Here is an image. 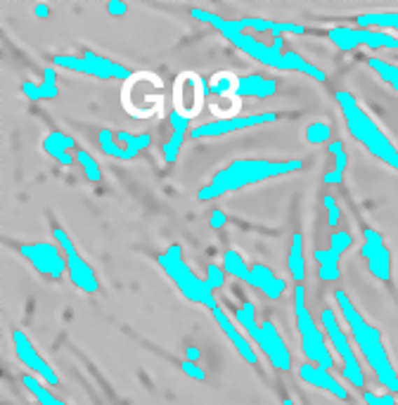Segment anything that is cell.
Segmentation results:
<instances>
[{
    "instance_id": "obj_41",
    "label": "cell",
    "mask_w": 398,
    "mask_h": 405,
    "mask_svg": "<svg viewBox=\"0 0 398 405\" xmlns=\"http://www.w3.org/2000/svg\"><path fill=\"white\" fill-rule=\"evenodd\" d=\"M107 12H109V15H114V17H124L126 12H128V5L119 3V0H112V3L107 5Z\"/></svg>"
},
{
    "instance_id": "obj_4",
    "label": "cell",
    "mask_w": 398,
    "mask_h": 405,
    "mask_svg": "<svg viewBox=\"0 0 398 405\" xmlns=\"http://www.w3.org/2000/svg\"><path fill=\"white\" fill-rule=\"evenodd\" d=\"M223 38H228L232 45H235L237 50H242L247 57H252L261 64H266L268 69L299 71V73H304V76H311L318 83L327 81V73L322 69H318V66H313L311 62H306L301 55H297L292 50H285V52L273 50V45H266V43L259 41L254 34H249V31H228V34H223Z\"/></svg>"
},
{
    "instance_id": "obj_48",
    "label": "cell",
    "mask_w": 398,
    "mask_h": 405,
    "mask_svg": "<svg viewBox=\"0 0 398 405\" xmlns=\"http://www.w3.org/2000/svg\"><path fill=\"white\" fill-rule=\"evenodd\" d=\"M396 34H398V31H396Z\"/></svg>"
},
{
    "instance_id": "obj_22",
    "label": "cell",
    "mask_w": 398,
    "mask_h": 405,
    "mask_svg": "<svg viewBox=\"0 0 398 405\" xmlns=\"http://www.w3.org/2000/svg\"><path fill=\"white\" fill-rule=\"evenodd\" d=\"M73 138L69 135H64L62 131H52L45 135V140H43V150L48 152L52 159H57L62 166H71L73 164V157L69 155V150H73Z\"/></svg>"
},
{
    "instance_id": "obj_3",
    "label": "cell",
    "mask_w": 398,
    "mask_h": 405,
    "mask_svg": "<svg viewBox=\"0 0 398 405\" xmlns=\"http://www.w3.org/2000/svg\"><path fill=\"white\" fill-rule=\"evenodd\" d=\"M334 100L341 107L348 133H351L372 157H377L379 162H384L387 166L398 171V150L387 135H384L382 128L370 119V114L356 102V97L346 93V90H339V93L334 95Z\"/></svg>"
},
{
    "instance_id": "obj_23",
    "label": "cell",
    "mask_w": 398,
    "mask_h": 405,
    "mask_svg": "<svg viewBox=\"0 0 398 405\" xmlns=\"http://www.w3.org/2000/svg\"><path fill=\"white\" fill-rule=\"evenodd\" d=\"M223 270H225V275H230V278H235L240 282H247L249 287H254L252 266H247V261L242 259L240 251H235V249L223 251Z\"/></svg>"
},
{
    "instance_id": "obj_39",
    "label": "cell",
    "mask_w": 398,
    "mask_h": 405,
    "mask_svg": "<svg viewBox=\"0 0 398 405\" xmlns=\"http://www.w3.org/2000/svg\"><path fill=\"white\" fill-rule=\"evenodd\" d=\"M180 370L187 374V377H192V379H197V382H204L206 379V374L201 367H197L192 363V360H180Z\"/></svg>"
},
{
    "instance_id": "obj_34",
    "label": "cell",
    "mask_w": 398,
    "mask_h": 405,
    "mask_svg": "<svg viewBox=\"0 0 398 405\" xmlns=\"http://www.w3.org/2000/svg\"><path fill=\"white\" fill-rule=\"evenodd\" d=\"M351 247H353V235L348 230H334L332 235H329V249H332L336 256L346 254Z\"/></svg>"
},
{
    "instance_id": "obj_1",
    "label": "cell",
    "mask_w": 398,
    "mask_h": 405,
    "mask_svg": "<svg viewBox=\"0 0 398 405\" xmlns=\"http://www.w3.org/2000/svg\"><path fill=\"white\" fill-rule=\"evenodd\" d=\"M334 301L339 304L341 315H344V322L348 325V329H351L353 341H356L358 351L363 353V358L367 360L370 370L375 372L379 384H382L389 394H398V374L394 370V365H391V358L387 353V346H384L379 329L372 327V325L360 315L344 290H334Z\"/></svg>"
},
{
    "instance_id": "obj_7",
    "label": "cell",
    "mask_w": 398,
    "mask_h": 405,
    "mask_svg": "<svg viewBox=\"0 0 398 405\" xmlns=\"http://www.w3.org/2000/svg\"><path fill=\"white\" fill-rule=\"evenodd\" d=\"M320 320H322V329H325V336L329 341V348H332L336 358L341 360V377H344L353 389L365 391V374H363V370H360V363H358L356 353H353V348H351V341H348V336L344 334V329H341L334 311L325 308L320 315Z\"/></svg>"
},
{
    "instance_id": "obj_42",
    "label": "cell",
    "mask_w": 398,
    "mask_h": 405,
    "mask_svg": "<svg viewBox=\"0 0 398 405\" xmlns=\"http://www.w3.org/2000/svg\"><path fill=\"white\" fill-rule=\"evenodd\" d=\"M22 93L29 97V100H41V95H38V85L31 83V81H24L22 83Z\"/></svg>"
},
{
    "instance_id": "obj_36",
    "label": "cell",
    "mask_w": 398,
    "mask_h": 405,
    "mask_svg": "<svg viewBox=\"0 0 398 405\" xmlns=\"http://www.w3.org/2000/svg\"><path fill=\"white\" fill-rule=\"evenodd\" d=\"M322 204H325V208H327V225L329 228H336V225H339V216H341L336 199L329 197V194H325V197H322Z\"/></svg>"
},
{
    "instance_id": "obj_6",
    "label": "cell",
    "mask_w": 398,
    "mask_h": 405,
    "mask_svg": "<svg viewBox=\"0 0 398 405\" xmlns=\"http://www.w3.org/2000/svg\"><path fill=\"white\" fill-rule=\"evenodd\" d=\"M294 318H297V332L299 339H301V351L308 358V363L329 372L334 367V351L329 348L327 336L322 334V329L318 327L308 306H306L304 285L294 287Z\"/></svg>"
},
{
    "instance_id": "obj_24",
    "label": "cell",
    "mask_w": 398,
    "mask_h": 405,
    "mask_svg": "<svg viewBox=\"0 0 398 405\" xmlns=\"http://www.w3.org/2000/svg\"><path fill=\"white\" fill-rule=\"evenodd\" d=\"M313 259L318 263V278L322 282H336L339 280V259L341 256H336L332 249H315L313 251Z\"/></svg>"
},
{
    "instance_id": "obj_47",
    "label": "cell",
    "mask_w": 398,
    "mask_h": 405,
    "mask_svg": "<svg viewBox=\"0 0 398 405\" xmlns=\"http://www.w3.org/2000/svg\"><path fill=\"white\" fill-rule=\"evenodd\" d=\"M283 405H294V401H292V398H285V401H283Z\"/></svg>"
},
{
    "instance_id": "obj_29",
    "label": "cell",
    "mask_w": 398,
    "mask_h": 405,
    "mask_svg": "<svg viewBox=\"0 0 398 405\" xmlns=\"http://www.w3.org/2000/svg\"><path fill=\"white\" fill-rule=\"evenodd\" d=\"M304 138L308 145H329L332 143V126L325 124V121H313L306 128Z\"/></svg>"
},
{
    "instance_id": "obj_44",
    "label": "cell",
    "mask_w": 398,
    "mask_h": 405,
    "mask_svg": "<svg viewBox=\"0 0 398 405\" xmlns=\"http://www.w3.org/2000/svg\"><path fill=\"white\" fill-rule=\"evenodd\" d=\"M34 15L38 17V20H48V17H50V8H48V5H36Z\"/></svg>"
},
{
    "instance_id": "obj_46",
    "label": "cell",
    "mask_w": 398,
    "mask_h": 405,
    "mask_svg": "<svg viewBox=\"0 0 398 405\" xmlns=\"http://www.w3.org/2000/svg\"><path fill=\"white\" fill-rule=\"evenodd\" d=\"M199 348H187V360H192V363H194V360H199Z\"/></svg>"
},
{
    "instance_id": "obj_5",
    "label": "cell",
    "mask_w": 398,
    "mask_h": 405,
    "mask_svg": "<svg viewBox=\"0 0 398 405\" xmlns=\"http://www.w3.org/2000/svg\"><path fill=\"white\" fill-rule=\"evenodd\" d=\"M157 263L187 301L199 304L209 311L218 308V301H216V297H213V290L209 287V282L204 278H199V275L185 263V259H183L180 244H171L164 254L157 256Z\"/></svg>"
},
{
    "instance_id": "obj_40",
    "label": "cell",
    "mask_w": 398,
    "mask_h": 405,
    "mask_svg": "<svg viewBox=\"0 0 398 405\" xmlns=\"http://www.w3.org/2000/svg\"><path fill=\"white\" fill-rule=\"evenodd\" d=\"M225 223H228V216H225L220 208H213L211 216H209V228H223Z\"/></svg>"
},
{
    "instance_id": "obj_25",
    "label": "cell",
    "mask_w": 398,
    "mask_h": 405,
    "mask_svg": "<svg viewBox=\"0 0 398 405\" xmlns=\"http://www.w3.org/2000/svg\"><path fill=\"white\" fill-rule=\"evenodd\" d=\"M358 29H377V31H398V12H363L356 17Z\"/></svg>"
},
{
    "instance_id": "obj_14",
    "label": "cell",
    "mask_w": 398,
    "mask_h": 405,
    "mask_svg": "<svg viewBox=\"0 0 398 405\" xmlns=\"http://www.w3.org/2000/svg\"><path fill=\"white\" fill-rule=\"evenodd\" d=\"M363 237L365 242L360 247V256L367 261L370 275L379 282H391V251L384 247V237L375 228H365Z\"/></svg>"
},
{
    "instance_id": "obj_9",
    "label": "cell",
    "mask_w": 398,
    "mask_h": 405,
    "mask_svg": "<svg viewBox=\"0 0 398 405\" xmlns=\"http://www.w3.org/2000/svg\"><path fill=\"white\" fill-rule=\"evenodd\" d=\"M327 38L341 52H351L356 48L365 45L372 50H398V38L389 31L377 29H351V27H334L327 31Z\"/></svg>"
},
{
    "instance_id": "obj_18",
    "label": "cell",
    "mask_w": 398,
    "mask_h": 405,
    "mask_svg": "<svg viewBox=\"0 0 398 405\" xmlns=\"http://www.w3.org/2000/svg\"><path fill=\"white\" fill-rule=\"evenodd\" d=\"M169 119H171V140L164 143L162 152H164V162L173 164L176 159H178L183 140H185V133H187V128H190V116L180 114L178 109H176V112L169 114Z\"/></svg>"
},
{
    "instance_id": "obj_32",
    "label": "cell",
    "mask_w": 398,
    "mask_h": 405,
    "mask_svg": "<svg viewBox=\"0 0 398 405\" xmlns=\"http://www.w3.org/2000/svg\"><path fill=\"white\" fill-rule=\"evenodd\" d=\"M235 85H237V76L220 71V73H216V76L211 78L209 90H211L213 95H228V93L235 95Z\"/></svg>"
},
{
    "instance_id": "obj_43",
    "label": "cell",
    "mask_w": 398,
    "mask_h": 405,
    "mask_svg": "<svg viewBox=\"0 0 398 405\" xmlns=\"http://www.w3.org/2000/svg\"><path fill=\"white\" fill-rule=\"evenodd\" d=\"M341 180H344V176H339L336 171H329V173L322 176V183H325V185H332V183H339L341 185Z\"/></svg>"
},
{
    "instance_id": "obj_27",
    "label": "cell",
    "mask_w": 398,
    "mask_h": 405,
    "mask_svg": "<svg viewBox=\"0 0 398 405\" xmlns=\"http://www.w3.org/2000/svg\"><path fill=\"white\" fill-rule=\"evenodd\" d=\"M22 384L27 386V391H29V394H31L41 405H64L57 396L52 394L50 389H48L45 384L41 382L38 377H36V374H24V377H22Z\"/></svg>"
},
{
    "instance_id": "obj_21",
    "label": "cell",
    "mask_w": 398,
    "mask_h": 405,
    "mask_svg": "<svg viewBox=\"0 0 398 405\" xmlns=\"http://www.w3.org/2000/svg\"><path fill=\"white\" fill-rule=\"evenodd\" d=\"M235 322L247 332V336L252 339V343L259 351H263L266 346V336H263V329H261V322L256 320V308L252 301H244L240 308L235 311Z\"/></svg>"
},
{
    "instance_id": "obj_26",
    "label": "cell",
    "mask_w": 398,
    "mask_h": 405,
    "mask_svg": "<svg viewBox=\"0 0 398 405\" xmlns=\"http://www.w3.org/2000/svg\"><path fill=\"white\" fill-rule=\"evenodd\" d=\"M287 268L294 282L306 280V261H304V235L301 232H294L292 235V247L290 256H287Z\"/></svg>"
},
{
    "instance_id": "obj_2",
    "label": "cell",
    "mask_w": 398,
    "mask_h": 405,
    "mask_svg": "<svg viewBox=\"0 0 398 405\" xmlns=\"http://www.w3.org/2000/svg\"><path fill=\"white\" fill-rule=\"evenodd\" d=\"M304 162L299 159H290V162H271V159H235L225 169H220L216 176L211 178L209 185H204L197 192L199 201H211L218 199L228 192L242 190L247 185H256V183L271 180V178H280L294 171H301Z\"/></svg>"
},
{
    "instance_id": "obj_45",
    "label": "cell",
    "mask_w": 398,
    "mask_h": 405,
    "mask_svg": "<svg viewBox=\"0 0 398 405\" xmlns=\"http://www.w3.org/2000/svg\"><path fill=\"white\" fill-rule=\"evenodd\" d=\"M283 43H285V38H283V36H278V38H273V43H271V45H273V50H278V52H285Z\"/></svg>"
},
{
    "instance_id": "obj_28",
    "label": "cell",
    "mask_w": 398,
    "mask_h": 405,
    "mask_svg": "<svg viewBox=\"0 0 398 405\" xmlns=\"http://www.w3.org/2000/svg\"><path fill=\"white\" fill-rule=\"evenodd\" d=\"M367 66L372 71H377V76L382 78L384 83H389L391 88L398 93V66L396 64H389L384 59H377V57H367Z\"/></svg>"
},
{
    "instance_id": "obj_19",
    "label": "cell",
    "mask_w": 398,
    "mask_h": 405,
    "mask_svg": "<svg viewBox=\"0 0 398 405\" xmlns=\"http://www.w3.org/2000/svg\"><path fill=\"white\" fill-rule=\"evenodd\" d=\"M252 273H254V290L266 294V299L278 301V299L285 294V287H287L285 280L278 278V275H275L268 266H263V263H254Z\"/></svg>"
},
{
    "instance_id": "obj_37",
    "label": "cell",
    "mask_w": 398,
    "mask_h": 405,
    "mask_svg": "<svg viewBox=\"0 0 398 405\" xmlns=\"http://www.w3.org/2000/svg\"><path fill=\"white\" fill-rule=\"evenodd\" d=\"M365 405H398L394 394H375V391H363Z\"/></svg>"
},
{
    "instance_id": "obj_33",
    "label": "cell",
    "mask_w": 398,
    "mask_h": 405,
    "mask_svg": "<svg viewBox=\"0 0 398 405\" xmlns=\"http://www.w3.org/2000/svg\"><path fill=\"white\" fill-rule=\"evenodd\" d=\"M76 162H78V166L83 169V173H85V178H88L90 183H100L102 180L100 166H97V162L88 155V152L76 150Z\"/></svg>"
},
{
    "instance_id": "obj_30",
    "label": "cell",
    "mask_w": 398,
    "mask_h": 405,
    "mask_svg": "<svg viewBox=\"0 0 398 405\" xmlns=\"http://www.w3.org/2000/svg\"><path fill=\"white\" fill-rule=\"evenodd\" d=\"M97 143H100V150L105 152L107 157H114V159H121V162H124V147L116 143L114 131H109V128H102L100 135H97Z\"/></svg>"
},
{
    "instance_id": "obj_13",
    "label": "cell",
    "mask_w": 398,
    "mask_h": 405,
    "mask_svg": "<svg viewBox=\"0 0 398 405\" xmlns=\"http://www.w3.org/2000/svg\"><path fill=\"white\" fill-rule=\"evenodd\" d=\"M12 346H15V353H17V360L29 367L36 377L41 379V382H45L48 386H57L59 384V377L57 372L52 370L50 365L43 360V355L36 351V346L31 343V339H29L27 334L22 332V329H12Z\"/></svg>"
},
{
    "instance_id": "obj_35",
    "label": "cell",
    "mask_w": 398,
    "mask_h": 405,
    "mask_svg": "<svg viewBox=\"0 0 398 405\" xmlns=\"http://www.w3.org/2000/svg\"><path fill=\"white\" fill-rule=\"evenodd\" d=\"M329 147V155L334 157V169L339 176H344V171H346V164H348V157H346V150H344V145L339 143V140H332V143L327 145Z\"/></svg>"
},
{
    "instance_id": "obj_16",
    "label": "cell",
    "mask_w": 398,
    "mask_h": 405,
    "mask_svg": "<svg viewBox=\"0 0 398 405\" xmlns=\"http://www.w3.org/2000/svg\"><path fill=\"white\" fill-rule=\"evenodd\" d=\"M261 329H263V336H266V346H263V355L271 360V365L275 370L280 372H290L292 370V355H290V348L287 343L283 341V336L275 329V325L271 320H263L261 322Z\"/></svg>"
},
{
    "instance_id": "obj_38",
    "label": "cell",
    "mask_w": 398,
    "mask_h": 405,
    "mask_svg": "<svg viewBox=\"0 0 398 405\" xmlns=\"http://www.w3.org/2000/svg\"><path fill=\"white\" fill-rule=\"evenodd\" d=\"M206 282H209V287L213 292L220 290L223 287V282H225V270L223 268H218V266H211L209 263V268H206Z\"/></svg>"
},
{
    "instance_id": "obj_10",
    "label": "cell",
    "mask_w": 398,
    "mask_h": 405,
    "mask_svg": "<svg viewBox=\"0 0 398 405\" xmlns=\"http://www.w3.org/2000/svg\"><path fill=\"white\" fill-rule=\"evenodd\" d=\"M52 237L55 242L62 247L64 256H66V273H69V280L71 285H76L78 290L85 292V294H97L100 292V282H97V275L93 266L78 254V249L73 247V242L69 239V235L62 230V228H55L52 230Z\"/></svg>"
},
{
    "instance_id": "obj_12",
    "label": "cell",
    "mask_w": 398,
    "mask_h": 405,
    "mask_svg": "<svg viewBox=\"0 0 398 405\" xmlns=\"http://www.w3.org/2000/svg\"><path fill=\"white\" fill-rule=\"evenodd\" d=\"M278 121V114L266 112V114H242V116H230V119H216V121H206L197 128L190 131V138L199 140V138H216V135H228L235 131H242V128H254L263 124H275Z\"/></svg>"
},
{
    "instance_id": "obj_8",
    "label": "cell",
    "mask_w": 398,
    "mask_h": 405,
    "mask_svg": "<svg viewBox=\"0 0 398 405\" xmlns=\"http://www.w3.org/2000/svg\"><path fill=\"white\" fill-rule=\"evenodd\" d=\"M52 66L55 69H66V71H78V73H88V76L95 78H119V81H131L133 73L121 66L114 59H107L102 55H95L90 50H85L83 55H55L52 57Z\"/></svg>"
},
{
    "instance_id": "obj_15",
    "label": "cell",
    "mask_w": 398,
    "mask_h": 405,
    "mask_svg": "<svg viewBox=\"0 0 398 405\" xmlns=\"http://www.w3.org/2000/svg\"><path fill=\"white\" fill-rule=\"evenodd\" d=\"M211 313H213V320H216V325L220 327V332L228 336V341L235 346V351L240 353L249 365H259V353H256L252 339H247V334H242V327H237V322L230 320L228 313L220 308V306L213 308Z\"/></svg>"
},
{
    "instance_id": "obj_20",
    "label": "cell",
    "mask_w": 398,
    "mask_h": 405,
    "mask_svg": "<svg viewBox=\"0 0 398 405\" xmlns=\"http://www.w3.org/2000/svg\"><path fill=\"white\" fill-rule=\"evenodd\" d=\"M278 93V81L266 76H237V85H235V95L240 97H273Z\"/></svg>"
},
{
    "instance_id": "obj_11",
    "label": "cell",
    "mask_w": 398,
    "mask_h": 405,
    "mask_svg": "<svg viewBox=\"0 0 398 405\" xmlns=\"http://www.w3.org/2000/svg\"><path fill=\"white\" fill-rule=\"evenodd\" d=\"M20 254L48 280H59L66 273V256L59 244L50 242L20 244Z\"/></svg>"
},
{
    "instance_id": "obj_31",
    "label": "cell",
    "mask_w": 398,
    "mask_h": 405,
    "mask_svg": "<svg viewBox=\"0 0 398 405\" xmlns=\"http://www.w3.org/2000/svg\"><path fill=\"white\" fill-rule=\"evenodd\" d=\"M38 95L41 100H52V97L59 95L57 69H55V66H45V69H43V83L38 85Z\"/></svg>"
},
{
    "instance_id": "obj_17",
    "label": "cell",
    "mask_w": 398,
    "mask_h": 405,
    "mask_svg": "<svg viewBox=\"0 0 398 405\" xmlns=\"http://www.w3.org/2000/svg\"><path fill=\"white\" fill-rule=\"evenodd\" d=\"M297 372L304 384H311V386H315V389H322V391H327V394L341 398V401H348V391L341 386L339 379H334L332 374L327 370H322V367H318L313 363H301Z\"/></svg>"
}]
</instances>
